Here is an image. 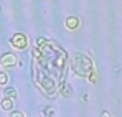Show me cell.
Wrapping results in <instances>:
<instances>
[{"label": "cell", "mask_w": 122, "mask_h": 117, "mask_svg": "<svg viewBox=\"0 0 122 117\" xmlns=\"http://www.w3.org/2000/svg\"><path fill=\"white\" fill-rule=\"evenodd\" d=\"M71 68H73V71L78 74V76H82V78H86L91 71H92V61L87 58L86 55H81V53H78V55H74L73 59H71Z\"/></svg>", "instance_id": "cell-2"}, {"label": "cell", "mask_w": 122, "mask_h": 117, "mask_svg": "<svg viewBox=\"0 0 122 117\" xmlns=\"http://www.w3.org/2000/svg\"><path fill=\"white\" fill-rule=\"evenodd\" d=\"M33 63L50 74L58 86L64 82L68 71V55L58 43L40 36L36 40V50L33 51Z\"/></svg>", "instance_id": "cell-1"}, {"label": "cell", "mask_w": 122, "mask_h": 117, "mask_svg": "<svg viewBox=\"0 0 122 117\" xmlns=\"http://www.w3.org/2000/svg\"><path fill=\"white\" fill-rule=\"evenodd\" d=\"M61 94L64 96V97H71L73 96V87L69 86V84H61Z\"/></svg>", "instance_id": "cell-7"}, {"label": "cell", "mask_w": 122, "mask_h": 117, "mask_svg": "<svg viewBox=\"0 0 122 117\" xmlns=\"http://www.w3.org/2000/svg\"><path fill=\"white\" fill-rule=\"evenodd\" d=\"M3 94H5V97L15 99V97H17V89H15V87H7V89H5V92H3Z\"/></svg>", "instance_id": "cell-8"}, {"label": "cell", "mask_w": 122, "mask_h": 117, "mask_svg": "<svg viewBox=\"0 0 122 117\" xmlns=\"http://www.w3.org/2000/svg\"><path fill=\"white\" fill-rule=\"evenodd\" d=\"M8 117H25V116H23V112H20V111H10V116Z\"/></svg>", "instance_id": "cell-10"}, {"label": "cell", "mask_w": 122, "mask_h": 117, "mask_svg": "<svg viewBox=\"0 0 122 117\" xmlns=\"http://www.w3.org/2000/svg\"><path fill=\"white\" fill-rule=\"evenodd\" d=\"M0 107H2L3 111H12V107H13V99L3 97L2 101H0Z\"/></svg>", "instance_id": "cell-6"}, {"label": "cell", "mask_w": 122, "mask_h": 117, "mask_svg": "<svg viewBox=\"0 0 122 117\" xmlns=\"http://www.w3.org/2000/svg\"><path fill=\"white\" fill-rule=\"evenodd\" d=\"M8 84V76H7V73H2L0 71V86H7Z\"/></svg>", "instance_id": "cell-9"}, {"label": "cell", "mask_w": 122, "mask_h": 117, "mask_svg": "<svg viewBox=\"0 0 122 117\" xmlns=\"http://www.w3.org/2000/svg\"><path fill=\"white\" fill-rule=\"evenodd\" d=\"M64 25H66L68 30L74 31V30H78V26H79V18H78V17H68L66 21H64Z\"/></svg>", "instance_id": "cell-5"}, {"label": "cell", "mask_w": 122, "mask_h": 117, "mask_svg": "<svg viewBox=\"0 0 122 117\" xmlns=\"http://www.w3.org/2000/svg\"><path fill=\"white\" fill-rule=\"evenodd\" d=\"M101 117H111V114H109V112H102Z\"/></svg>", "instance_id": "cell-11"}, {"label": "cell", "mask_w": 122, "mask_h": 117, "mask_svg": "<svg viewBox=\"0 0 122 117\" xmlns=\"http://www.w3.org/2000/svg\"><path fill=\"white\" fill-rule=\"evenodd\" d=\"M10 45L15 48V50H25L28 46V38L23 35V33H15L12 38H10Z\"/></svg>", "instance_id": "cell-3"}, {"label": "cell", "mask_w": 122, "mask_h": 117, "mask_svg": "<svg viewBox=\"0 0 122 117\" xmlns=\"http://www.w3.org/2000/svg\"><path fill=\"white\" fill-rule=\"evenodd\" d=\"M18 63V58H17V55H12V53H5L2 58H0V66L2 68H13L15 64Z\"/></svg>", "instance_id": "cell-4"}]
</instances>
